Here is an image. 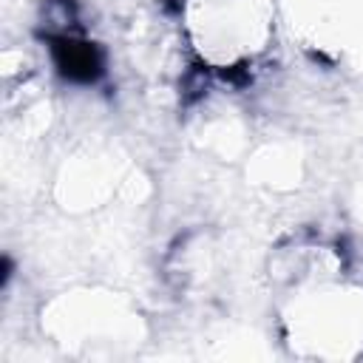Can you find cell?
<instances>
[{
    "instance_id": "cell-1",
    "label": "cell",
    "mask_w": 363,
    "mask_h": 363,
    "mask_svg": "<svg viewBox=\"0 0 363 363\" xmlns=\"http://www.w3.org/2000/svg\"><path fill=\"white\" fill-rule=\"evenodd\" d=\"M60 54H62V68L71 77H91L96 71V60H94V51L88 45L62 43L60 45Z\"/></svg>"
}]
</instances>
